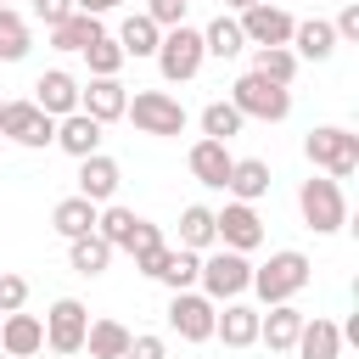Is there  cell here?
<instances>
[{"label": "cell", "instance_id": "cell-40", "mask_svg": "<svg viewBox=\"0 0 359 359\" xmlns=\"http://www.w3.org/2000/svg\"><path fill=\"white\" fill-rule=\"evenodd\" d=\"M34 17H39L45 28H56L62 17H73V0H34Z\"/></svg>", "mask_w": 359, "mask_h": 359}, {"label": "cell", "instance_id": "cell-42", "mask_svg": "<svg viewBox=\"0 0 359 359\" xmlns=\"http://www.w3.org/2000/svg\"><path fill=\"white\" fill-rule=\"evenodd\" d=\"M123 0H73V11H84V17H107V11H118Z\"/></svg>", "mask_w": 359, "mask_h": 359}, {"label": "cell", "instance_id": "cell-34", "mask_svg": "<svg viewBox=\"0 0 359 359\" xmlns=\"http://www.w3.org/2000/svg\"><path fill=\"white\" fill-rule=\"evenodd\" d=\"M241 123H247V118H241L230 101H208V107H202V140H224V146H230V135H241Z\"/></svg>", "mask_w": 359, "mask_h": 359}, {"label": "cell", "instance_id": "cell-17", "mask_svg": "<svg viewBox=\"0 0 359 359\" xmlns=\"http://www.w3.org/2000/svg\"><path fill=\"white\" fill-rule=\"evenodd\" d=\"M303 309L297 303H275L269 314H258V342L269 348V353H292V342H297V331H303Z\"/></svg>", "mask_w": 359, "mask_h": 359}, {"label": "cell", "instance_id": "cell-45", "mask_svg": "<svg viewBox=\"0 0 359 359\" xmlns=\"http://www.w3.org/2000/svg\"><path fill=\"white\" fill-rule=\"evenodd\" d=\"M314 6H320V0H314Z\"/></svg>", "mask_w": 359, "mask_h": 359}, {"label": "cell", "instance_id": "cell-36", "mask_svg": "<svg viewBox=\"0 0 359 359\" xmlns=\"http://www.w3.org/2000/svg\"><path fill=\"white\" fill-rule=\"evenodd\" d=\"M28 303V280L17 269H0V314H17Z\"/></svg>", "mask_w": 359, "mask_h": 359}, {"label": "cell", "instance_id": "cell-22", "mask_svg": "<svg viewBox=\"0 0 359 359\" xmlns=\"http://www.w3.org/2000/svg\"><path fill=\"white\" fill-rule=\"evenodd\" d=\"M112 39H118L123 62H129V56H135V62H146V56H157V39H163V28H157L146 11H129V17L118 22V34H112Z\"/></svg>", "mask_w": 359, "mask_h": 359}, {"label": "cell", "instance_id": "cell-11", "mask_svg": "<svg viewBox=\"0 0 359 359\" xmlns=\"http://www.w3.org/2000/svg\"><path fill=\"white\" fill-rule=\"evenodd\" d=\"M213 314H219V303H208L202 292H174L168 297V331L180 342H213Z\"/></svg>", "mask_w": 359, "mask_h": 359}, {"label": "cell", "instance_id": "cell-39", "mask_svg": "<svg viewBox=\"0 0 359 359\" xmlns=\"http://www.w3.org/2000/svg\"><path fill=\"white\" fill-rule=\"evenodd\" d=\"M123 359H168V342L151 337V331H140V337H129V353Z\"/></svg>", "mask_w": 359, "mask_h": 359}, {"label": "cell", "instance_id": "cell-23", "mask_svg": "<svg viewBox=\"0 0 359 359\" xmlns=\"http://www.w3.org/2000/svg\"><path fill=\"white\" fill-rule=\"evenodd\" d=\"M297 62H325L331 50H337V28L325 22V17H309V22H297L292 28V45H286Z\"/></svg>", "mask_w": 359, "mask_h": 359}, {"label": "cell", "instance_id": "cell-1", "mask_svg": "<svg viewBox=\"0 0 359 359\" xmlns=\"http://www.w3.org/2000/svg\"><path fill=\"white\" fill-rule=\"evenodd\" d=\"M309 280H314V264H309L297 247H280V252H269V264L252 269V286H247V292H258V303L275 309V303H292Z\"/></svg>", "mask_w": 359, "mask_h": 359}, {"label": "cell", "instance_id": "cell-14", "mask_svg": "<svg viewBox=\"0 0 359 359\" xmlns=\"http://www.w3.org/2000/svg\"><path fill=\"white\" fill-rule=\"evenodd\" d=\"M34 107H39L45 118H67V112H79V79H73L67 67L39 73V79H34Z\"/></svg>", "mask_w": 359, "mask_h": 359}, {"label": "cell", "instance_id": "cell-3", "mask_svg": "<svg viewBox=\"0 0 359 359\" xmlns=\"http://www.w3.org/2000/svg\"><path fill=\"white\" fill-rule=\"evenodd\" d=\"M123 118H129L140 135H151V140H174V135H185V123H191L185 101L168 95V90H135L129 107H123Z\"/></svg>", "mask_w": 359, "mask_h": 359}, {"label": "cell", "instance_id": "cell-7", "mask_svg": "<svg viewBox=\"0 0 359 359\" xmlns=\"http://www.w3.org/2000/svg\"><path fill=\"white\" fill-rule=\"evenodd\" d=\"M202 62H208V50H202V28L180 22V28H168V34L157 39V73H163L168 84L196 79V73H202Z\"/></svg>", "mask_w": 359, "mask_h": 359}, {"label": "cell", "instance_id": "cell-26", "mask_svg": "<svg viewBox=\"0 0 359 359\" xmlns=\"http://www.w3.org/2000/svg\"><path fill=\"white\" fill-rule=\"evenodd\" d=\"M129 325L123 320H90V331H84V353L90 359H123L129 353Z\"/></svg>", "mask_w": 359, "mask_h": 359}, {"label": "cell", "instance_id": "cell-43", "mask_svg": "<svg viewBox=\"0 0 359 359\" xmlns=\"http://www.w3.org/2000/svg\"><path fill=\"white\" fill-rule=\"evenodd\" d=\"M224 6H230V11L241 17V11H252V6H264V0H224Z\"/></svg>", "mask_w": 359, "mask_h": 359}, {"label": "cell", "instance_id": "cell-15", "mask_svg": "<svg viewBox=\"0 0 359 359\" xmlns=\"http://www.w3.org/2000/svg\"><path fill=\"white\" fill-rule=\"evenodd\" d=\"M123 107H129V90H123L118 79H90V84H79V112H84V118H95L101 129H107V123H118V118H123Z\"/></svg>", "mask_w": 359, "mask_h": 359}, {"label": "cell", "instance_id": "cell-6", "mask_svg": "<svg viewBox=\"0 0 359 359\" xmlns=\"http://www.w3.org/2000/svg\"><path fill=\"white\" fill-rule=\"evenodd\" d=\"M230 107L241 112V118H258V123H280V118H292V90L286 84H269V79H258L252 67L230 84Z\"/></svg>", "mask_w": 359, "mask_h": 359}, {"label": "cell", "instance_id": "cell-13", "mask_svg": "<svg viewBox=\"0 0 359 359\" xmlns=\"http://www.w3.org/2000/svg\"><path fill=\"white\" fill-rule=\"evenodd\" d=\"M118 185H123V168H118V157L95 151V157H84V163H79V191H73V196H84V202L107 208V202L118 196Z\"/></svg>", "mask_w": 359, "mask_h": 359}, {"label": "cell", "instance_id": "cell-38", "mask_svg": "<svg viewBox=\"0 0 359 359\" xmlns=\"http://www.w3.org/2000/svg\"><path fill=\"white\" fill-rule=\"evenodd\" d=\"M146 17L168 34V28H180V22H185V0H146Z\"/></svg>", "mask_w": 359, "mask_h": 359}, {"label": "cell", "instance_id": "cell-9", "mask_svg": "<svg viewBox=\"0 0 359 359\" xmlns=\"http://www.w3.org/2000/svg\"><path fill=\"white\" fill-rule=\"evenodd\" d=\"M213 236H219V247H230V252H258V247H264V219H258L252 202H224V208L213 213Z\"/></svg>", "mask_w": 359, "mask_h": 359}, {"label": "cell", "instance_id": "cell-29", "mask_svg": "<svg viewBox=\"0 0 359 359\" xmlns=\"http://www.w3.org/2000/svg\"><path fill=\"white\" fill-rule=\"evenodd\" d=\"M180 247H185V252H213V247H219V236H213V208L191 202V208L180 213Z\"/></svg>", "mask_w": 359, "mask_h": 359}, {"label": "cell", "instance_id": "cell-2", "mask_svg": "<svg viewBox=\"0 0 359 359\" xmlns=\"http://www.w3.org/2000/svg\"><path fill=\"white\" fill-rule=\"evenodd\" d=\"M303 157L314 163V174H325V180H353V168H359V135L353 129H342V123H320V129H309L303 135Z\"/></svg>", "mask_w": 359, "mask_h": 359}, {"label": "cell", "instance_id": "cell-19", "mask_svg": "<svg viewBox=\"0 0 359 359\" xmlns=\"http://www.w3.org/2000/svg\"><path fill=\"white\" fill-rule=\"evenodd\" d=\"M50 146H62L73 163H84V157L101 151V123L84 118V112H67V118H56V140H50Z\"/></svg>", "mask_w": 359, "mask_h": 359}, {"label": "cell", "instance_id": "cell-4", "mask_svg": "<svg viewBox=\"0 0 359 359\" xmlns=\"http://www.w3.org/2000/svg\"><path fill=\"white\" fill-rule=\"evenodd\" d=\"M297 213H303V224H309L314 236H337V230L348 224V196H342L337 180L309 174V180L297 185Z\"/></svg>", "mask_w": 359, "mask_h": 359}, {"label": "cell", "instance_id": "cell-44", "mask_svg": "<svg viewBox=\"0 0 359 359\" xmlns=\"http://www.w3.org/2000/svg\"><path fill=\"white\" fill-rule=\"evenodd\" d=\"M0 107H6V101H0Z\"/></svg>", "mask_w": 359, "mask_h": 359}, {"label": "cell", "instance_id": "cell-16", "mask_svg": "<svg viewBox=\"0 0 359 359\" xmlns=\"http://www.w3.org/2000/svg\"><path fill=\"white\" fill-rule=\"evenodd\" d=\"M185 163H191V180L196 185H208V191H224V180H230V146L224 140H196L191 151H185Z\"/></svg>", "mask_w": 359, "mask_h": 359}, {"label": "cell", "instance_id": "cell-21", "mask_svg": "<svg viewBox=\"0 0 359 359\" xmlns=\"http://www.w3.org/2000/svg\"><path fill=\"white\" fill-rule=\"evenodd\" d=\"M292 353H297V359H342V331H337V320H325V314L303 320Z\"/></svg>", "mask_w": 359, "mask_h": 359}, {"label": "cell", "instance_id": "cell-24", "mask_svg": "<svg viewBox=\"0 0 359 359\" xmlns=\"http://www.w3.org/2000/svg\"><path fill=\"white\" fill-rule=\"evenodd\" d=\"M95 202H84V196H62L56 208H50V230L62 236V241H79V236H90L95 230Z\"/></svg>", "mask_w": 359, "mask_h": 359}, {"label": "cell", "instance_id": "cell-35", "mask_svg": "<svg viewBox=\"0 0 359 359\" xmlns=\"http://www.w3.org/2000/svg\"><path fill=\"white\" fill-rule=\"evenodd\" d=\"M84 62H90V79H118V67H123V50H118V39H112V34H101V39L84 50Z\"/></svg>", "mask_w": 359, "mask_h": 359}, {"label": "cell", "instance_id": "cell-31", "mask_svg": "<svg viewBox=\"0 0 359 359\" xmlns=\"http://www.w3.org/2000/svg\"><path fill=\"white\" fill-rule=\"evenodd\" d=\"M252 73L269 79V84H286V90H292V79H297V56H292L286 45H264V50H252Z\"/></svg>", "mask_w": 359, "mask_h": 359}, {"label": "cell", "instance_id": "cell-41", "mask_svg": "<svg viewBox=\"0 0 359 359\" xmlns=\"http://www.w3.org/2000/svg\"><path fill=\"white\" fill-rule=\"evenodd\" d=\"M331 28H337V39H359V0H348V6L337 11Z\"/></svg>", "mask_w": 359, "mask_h": 359}, {"label": "cell", "instance_id": "cell-8", "mask_svg": "<svg viewBox=\"0 0 359 359\" xmlns=\"http://www.w3.org/2000/svg\"><path fill=\"white\" fill-rule=\"evenodd\" d=\"M84 331H90V309L79 297H56L45 309V348L50 353H84Z\"/></svg>", "mask_w": 359, "mask_h": 359}, {"label": "cell", "instance_id": "cell-18", "mask_svg": "<svg viewBox=\"0 0 359 359\" xmlns=\"http://www.w3.org/2000/svg\"><path fill=\"white\" fill-rule=\"evenodd\" d=\"M0 348H6V359H34L39 348H45V320L39 314H6L0 320Z\"/></svg>", "mask_w": 359, "mask_h": 359}, {"label": "cell", "instance_id": "cell-32", "mask_svg": "<svg viewBox=\"0 0 359 359\" xmlns=\"http://www.w3.org/2000/svg\"><path fill=\"white\" fill-rule=\"evenodd\" d=\"M67 264L79 269V275H107V264H112V247L90 230V236H79V241H67Z\"/></svg>", "mask_w": 359, "mask_h": 359}, {"label": "cell", "instance_id": "cell-20", "mask_svg": "<svg viewBox=\"0 0 359 359\" xmlns=\"http://www.w3.org/2000/svg\"><path fill=\"white\" fill-rule=\"evenodd\" d=\"M213 337L224 342V348H252L258 342V309L252 303H224V314H213Z\"/></svg>", "mask_w": 359, "mask_h": 359}, {"label": "cell", "instance_id": "cell-46", "mask_svg": "<svg viewBox=\"0 0 359 359\" xmlns=\"http://www.w3.org/2000/svg\"><path fill=\"white\" fill-rule=\"evenodd\" d=\"M0 6H6V0H0Z\"/></svg>", "mask_w": 359, "mask_h": 359}, {"label": "cell", "instance_id": "cell-37", "mask_svg": "<svg viewBox=\"0 0 359 359\" xmlns=\"http://www.w3.org/2000/svg\"><path fill=\"white\" fill-rule=\"evenodd\" d=\"M157 247H168V241H163V230H157V224H151V219H140V224H135V236H129V247H123V252H129V258H146V252H157Z\"/></svg>", "mask_w": 359, "mask_h": 359}, {"label": "cell", "instance_id": "cell-30", "mask_svg": "<svg viewBox=\"0 0 359 359\" xmlns=\"http://www.w3.org/2000/svg\"><path fill=\"white\" fill-rule=\"evenodd\" d=\"M202 50H208V56H219V62L241 56V50H247V39H241V22L219 11V17H213V22L202 28Z\"/></svg>", "mask_w": 359, "mask_h": 359}, {"label": "cell", "instance_id": "cell-10", "mask_svg": "<svg viewBox=\"0 0 359 359\" xmlns=\"http://www.w3.org/2000/svg\"><path fill=\"white\" fill-rule=\"evenodd\" d=\"M0 140H17L28 151H39V146L56 140V118H45L34 101H6L0 107Z\"/></svg>", "mask_w": 359, "mask_h": 359}, {"label": "cell", "instance_id": "cell-5", "mask_svg": "<svg viewBox=\"0 0 359 359\" xmlns=\"http://www.w3.org/2000/svg\"><path fill=\"white\" fill-rule=\"evenodd\" d=\"M196 286H202L208 303H236V297L252 286V264H247V252H230V247L202 252V275H196Z\"/></svg>", "mask_w": 359, "mask_h": 359}, {"label": "cell", "instance_id": "cell-25", "mask_svg": "<svg viewBox=\"0 0 359 359\" xmlns=\"http://www.w3.org/2000/svg\"><path fill=\"white\" fill-rule=\"evenodd\" d=\"M224 191H230L236 202H258V196L269 191V163H264V157H236Z\"/></svg>", "mask_w": 359, "mask_h": 359}, {"label": "cell", "instance_id": "cell-33", "mask_svg": "<svg viewBox=\"0 0 359 359\" xmlns=\"http://www.w3.org/2000/svg\"><path fill=\"white\" fill-rule=\"evenodd\" d=\"M28 17L22 11H11V6H0V62H22L28 56Z\"/></svg>", "mask_w": 359, "mask_h": 359}, {"label": "cell", "instance_id": "cell-12", "mask_svg": "<svg viewBox=\"0 0 359 359\" xmlns=\"http://www.w3.org/2000/svg\"><path fill=\"white\" fill-rule=\"evenodd\" d=\"M241 22V39L252 45V50H264V45H292V28H297V17L292 11H280V6H252V11H241L236 17Z\"/></svg>", "mask_w": 359, "mask_h": 359}, {"label": "cell", "instance_id": "cell-27", "mask_svg": "<svg viewBox=\"0 0 359 359\" xmlns=\"http://www.w3.org/2000/svg\"><path fill=\"white\" fill-rule=\"evenodd\" d=\"M101 34H107V28H101V17L73 11V17H62V22L50 28V45H56V50H79V56H84V50H90Z\"/></svg>", "mask_w": 359, "mask_h": 359}, {"label": "cell", "instance_id": "cell-28", "mask_svg": "<svg viewBox=\"0 0 359 359\" xmlns=\"http://www.w3.org/2000/svg\"><path fill=\"white\" fill-rule=\"evenodd\" d=\"M196 275H202V252H185V247H168L157 264V280L168 292H196Z\"/></svg>", "mask_w": 359, "mask_h": 359}]
</instances>
